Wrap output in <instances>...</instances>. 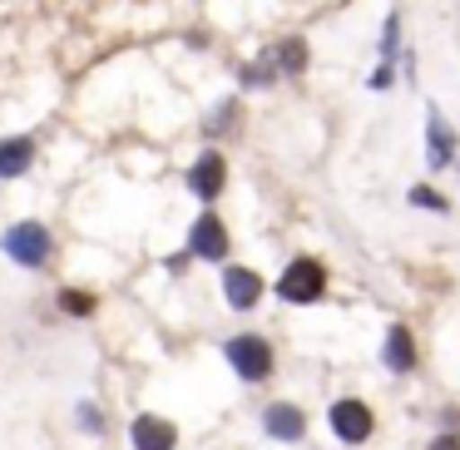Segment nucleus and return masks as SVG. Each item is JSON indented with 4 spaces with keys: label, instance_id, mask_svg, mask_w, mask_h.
I'll return each instance as SVG.
<instances>
[{
    "label": "nucleus",
    "instance_id": "obj_1",
    "mask_svg": "<svg viewBox=\"0 0 460 450\" xmlns=\"http://www.w3.org/2000/svg\"><path fill=\"white\" fill-rule=\"evenodd\" d=\"M327 292V268L317 258H292L278 278V297L292 302V307H307V302H322Z\"/></svg>",
    "mask_w": 460,
    "mask_h": 450
},
{
    "label": "nucleus",
    "instance_id": "obj_2",
    "mask_svg": "<svg viewBox=\"0 0 460 450\" xmlns=\"http://www.w3.org/2000/svg\"><path fill=\"white\" fill-rule=\"evenodd\" d=\"M223 357H228V366L238 371L243 381H268L272 376V347H268V337H258V331L228 337L223 341Z\"/></svg>",
    "mask_w": 460,
    "mask_h": 450
},
{
    "label": "nucleus",
    "instance_id": "obj_3",
    "mask_svg": "<svg viewBox=\"0 0 460 450\" xmlns=\"http://www.w3.org/2000/svg\"><path fill=\"white\" fill-rule=\"evenodd\" d=\"M0 248H5V258L21 262V268H45V258H50V233H45V223H15L0 238Z\"/></svg>",
    "mask_w": 460,
    "mask_h": 450
},
{
    "label": "nucleus",
    "instance_id": "obj_4",
    "mask_svg": "<svg viewBox=\"0 0 460 450\" xmlns=\"http://www.w3.org/2000/svg\"><path fill=\"white\" fill-rule=\"evenodd\" d=\"M327 426L337 440H347V446H361V440H371V430H376V416H371L367 401H332L327 410Z\"/></svg>",
    "mask_w": 460,
    "mask_h": 450
},
{
    "label": "nucleus",
    "instance_id": "obj_5",
    "mask_svg": "<svg viewBox=\"0 0 460 450\" xmlns=\"http://www.w3.org/2000/svg\"><path fill=\"white\" fill-rule=\"evenodd\" d=\"M189 258H203V262L228 258V228H223L218 213H199V223L189 228Z\"/></svg>",
    "mask_w": 460,
    "mask_h": 450
},
{
    "label": "nucleus",
    "instance_id": "obj_6",
    "mask_svg": "<svg viewBox=\"0 0 460 450\" xmlns=\"http://www.w3.org/2000/svg\"><path fill=\"white\" fill-rule=\"evenodd\" d=\"M223 183H228V163H223V154L203 149L199 159H193V169H189V193L203 199V203H213L223 193Z\"/></svg>",
    "mask_w": 460,
    "mask_h": 450
},
{
    "label": "nucleus",
    "instance_id": "obj_7",
    "mask_svg": "<svg viewBox=\"0 0 460 450\" xmlns=\"http://www.w3.org/2000/svg\"><path fill=\"white\" fill-rule=\"evenodd\" d=\"M262 430H268L272 440H302L307 436V416H302L297 406H292V401H272L268 410H262Z\"/></svg>",
    "mask_w": 460,
    "mask_h": 450
},
{
    "label": "nucleus",
    "instance_id": "obj_8",
    "mask_svg": "<svg viewBox=\"0 0 460 450\" xmlns=\"http://www.w3.org/2000/svg\"><path fill=\"white\" fill-rule=\"evenodd\" d=\"M223 297H228V307H233V312L258 307V297H262V278H258L252 268H223Z\"/></svg>",
    "mask_w": 460,
    "mask_h": 450
},
{
    "label": "nucleus",
    "instance_id": "obj_9",
    "mask_svg": "<svg viewBox=\"0 0 460 450\" xmlns=\"http://www.w3.org/2000/svg\"><path fill=\"white\" fill-rule=\"evenodd\" d=\"M381 361H386V371H396V376H406V371H416L420 351H416V337H411V327H391L386 331V347H381Z\"/></svg>",
    "mask_w": 460,
    "mask_h": 450
},
{
    "label": "nucleus",
    "instance_id": "obj_10",
    "mask_svg": "<svg viewBox=\"0 0 460 450\" xmlns=\"http://www.w3.org/2000/svg\"><path fill=\"white\" fill-rule=\"evenodd\" d=\"M129 436H134V450H173L179 446V430L164 416H139L129 426Z\"/></svg>",
    "mask_w": 460,
    "mask_h": 450
},
{
    "label": "nucleus",
    "instance_id": "obj_11",
    "mask_svg": "<svg viewBox=\"0 0 460 450\" xmlns=\"http://www.w3.org/2000/svg\"><path fill=\"white\" fill-rule=\"evenodd\" d=\"M426 149H430V169H450V159H456V134L440 119V110L426 114Z\"/></svg>",
    "mask_w": 460,
    "mask_h": 450
},
{
    "label": "nucleus",
    "instance_id": "obj_12",
    "mask_svg": "<svg viewBox=\"0 0 460 450\" xmlns=\"http://www.w3.org/2000/svg\"><path fill=\"white\" fill-rule=\"evenodd\" d=\"M31 163H35V139H25V134L0 139V179H21Z\"/></svg>",
    "mask_w": 460,
    "mask_h": 450
},
{
    "label": "nucleus",
    "instance_id": "obj_13",
    "mask_svg": "<svg viewBox=\"0 0 460 450\" xmlns=\"http://www.w3.org/2000/svg\"><path fill=\"white\" fill-rule=\"evenodd\" d=\"M268 55H272V65H278V75H302V70H307V60H312V50H307V40H302V35L278 40Z\"/></svg>",
    "mask_w": 460,
    "mask_h": 450
},
{
    "label": "nucleus",
    "instance_id": "obj_14",
    "mask_svg": "<svg viewBox=\"0 0 460 450\" xmlns=\"http://www.w3.org/2000/svg\"><path fill=\"white\" fill-rule=\"evenodd\" d=\"M238 80L248 84V90H268V84H278L282 75H278V65H272V55H262V60L243 65V70H238Z\"/></svg>",
    "mask_w": 460,
    "mask_h": 450
},
{
    "label": "nucleus",
    "instance_id": "obj_15",
    "mask_svg": "<svg viewBox=\"0 0 460 450\" xmlns=\"http://www.w3.org/2000/svg\"><path fill=\"white\" fill-rule=\"evenodd\" d=\"M401 55V11L386 15V25H381V60H396Z\"/></svg>",
    "mask_w": 460,
    "mask_h": 450
},
{
    "label": "nucleus",
    "instance_id": "obj_16",
    "mask_svg": "<svg viewBox=\"0 0 460 450\" xmlns=\"http://www.w3.org/2000/svg\"><path fill=\"white\" fill-rule=\"evenodd\" d=\"M411 203H416V208H430V213H450V199H440L436 189H426V183H416V189L406 193Z\"/></svg>",
    "mask_w": 460,
    "mask_h": 450
},
{
    "label": "nucleus",
    "instance_id": "obj_17",
    "mask_svg": "<svg viewBox=\"0 0 460 450\" xmlns=\"http://www.w3.org/2000/svg\"><path fill=\"white\" fill-rule=\"evenodd\" d=\"M233 119H238V100H223L218 110L208 114V124H203V129H208V134H223V129H233Z\"/></svg>",
    "mask_w": 460,
    "mask_h": 450
},
{
    "label": "nucleus",
    "instance_id": "obj_18",
    "mask_svg": "<svg viewBox=\"0 0 460 450\" xmlns=\"http://www.w3.org/2000/svg\"><path fill=\"white\" fill-rule=\"evenodd\" d=\"M60 307L70 312V317H90V312H94V297H90V292H75V287H65V292H60Z\"/></svg>",
    "mask_w": 460,
    "mask_h": 450
},
{
    "label": "nucleus",
    "instance_id": "obj_19",
    "mask_svg": "<svg viewBox=\"0 0 460 450\" xmlns=\"http://www.w3.org/2000/svg\"><path fill=\"white\" fill-rule=\"evenodd\" d=\"M371 90H391V84H396V65H391V60H381V70L376 75H371Z\"/></svg>",
    "mask_w": 460,
    "mask_h": 450
},
{
    "label": "nucleus",
    "instance_id": "obj_20",
    "mask_svg": "<svg viewBox=\"0 0 460 450\" xmlns=\"http://www.w3.org/2000/svg\"><path fill=\"white\" fill-rule=\"evenodd\" d=\"M80 420H84V430H104L100 426V406H84V401H80Z\"/></svg>",
    "mask_w": 460,
    "mask_h": 450
},
{
    "label": "nucleus",
    "instance_id": "obj_21",
    "mask_svg": "<svg viewBox=\"0 0 460 450\" xmlns=\"http://www.w3.org/2000/svg\"><path fill=\"white\" fill-rule=\"evenodd\" d=\"M430 450H460V436H456V430H450V436H436V440H430Z\"/></svg>",
    "mask_w": 460,
    "mask_h": 450
}]
</instances>
